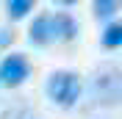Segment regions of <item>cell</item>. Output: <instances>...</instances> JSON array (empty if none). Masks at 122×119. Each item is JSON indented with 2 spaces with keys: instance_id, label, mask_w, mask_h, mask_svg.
Wrapping results in <instances>:
<instances>
[{
  "instance_id": "cell-4",
  "label": "cell",
  "mask_w": 122,
  "mask_h": 119,
  "mask_svg": "<svg viewBox=\"0 0 122 119\" xmlns=\"http://www.w3.org/2000/svg\"><path fill=\"white\" fill-rule=\"evenodd\" d=\"M28 39H30V45H47L50 39H53V33H50V17L47 14H42V17H36L33 20V25H30V30H28Z\"/></svg>"
},
{
  "instance_id": "cell-1",
  "label": "cell",
  "mask_w": 122,
  "mask_h": 119,
  "mask_svg": "<svg viewBox=\"0 0 122 119\" xmlns=\"http://www.w3.org/2000/svg\"><path fill=\"white\" fill-rule=\"evenodd\" d=\"M47 94L53 103L69 108V105H75L78 94H81V78L69 69H58L47 78Z\"/></svg>"
},
{
  "instance_id": "cell-3",
  "label": "cell",
  "mask_w": 122,
  "mask_h": 119,
  "mask_svg": "<svg viewBox=\"0 0 122 119\" xmlns=\"http://www.w3.org/2000/svg\"><path fill=\"white\" fill-rule=\"evenodd\" d=\"M50 33H53V39L69 42V39H75V33H78V25H75V20H72L69 14L58 11L56 17H50Z\"/></svg>"
},
{
  "instance_id": "cell-2",
  "label": "cell",
  "mask_w": 122,
  "mask_h": 119,
  "mask_svg": "<svg viewBox=\"0 0 122 119\" xmlns=\"http://www.w3.org/2000/svg\"><path fill=\"white\" fill-rule=\"evenodd\" d=\"M28 72H30V67H28V61H25V55L11 53V55H6L3 64H0V83H6L8 89H14V86L25 83Z\"/></svg>"
},
{
  "instance_id": "cell-6",
  "label": "cell",
  "mask_w": 122,
  "mask_h": 119,
  "mask_svg": "<svg viewBox=\"0 0 122 119\" xmlns=\"http://www.w3.org/2000/svg\"><path fill=\"white\" fill-rule=\"evenodd\" d=\"M6 8H8V17L11 20H22L28 11H33V3L30 0H8Z\"/></svg>"
},
{
  "instance_id": "cell-7",
  "label": "cell",
  "mask_w": 122,
  "mask_h": 119,
  "mask_svg": "<svg viewBox=\"0 0 122 119\" xmlns=\"http://www.w3.org/2000/svg\"><path fill=\"white\" fill-rule=\"evenodd\" d=\"M117 8L119 6H117L114 0H103V3L97 0V3H94V17H97V20H108V17H114Z\"/></svg>"
},
{
  "instance_id": "cell-5",
  "label": "cell",
  "mask_w": 122,
  "mask_h": 119,
  "mask_svg": "<svg viewBox=\"0 0 122 119\" xmlns=\"http://www.w3.org/2000/svg\"><path fill=\"white\" fill-rule=\"evenodd\" d=\"M103 45H106L108 50H114V47L122 45V25L119 22H111L106 28V33H103Z\"/></svg>"
}]
</instances>
